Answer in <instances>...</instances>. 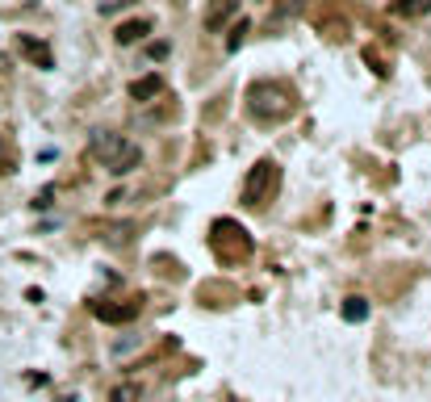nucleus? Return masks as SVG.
<instances>
[{
    "instance_id": "obj_1",
    "label": "nucleus",
    "mask_w": 431,
    "mask_h": 402,
    "mask_svg": "<svg viewBox=\"0 0 431 402\" xmlns=\"http://www.w3.org/2000/svg\"><path fill=\"white\" fill-rule=\"evenodd\" d=\"M84 151H88L105 172H113V176H126V172H134V168L143 164V147H138L134 138L117 134V130H92Z\"/></svg>"
},
{
    "instance_id": "obj_2",
    "label": "nucleus",
    "mask_w": 431,
    "mask_h": 402,
    "mask_svg": "<svg viewBox=\"0 0 431 402\" xmlns=\"http://www.w3.org/2000/svg\"><path fill=\"white\" fill-rule=\"evenodd\" d=\"M247 105H251V113L260 122H281L293 109V92L285 84H277V80H260V84L247 88Z\"/></svg>"
},
{
    "instance_id": "obj_3",
    "label": "nucleus",
    "mask_w": 431,
    "mask_h": 402,
    "mask_svg": "<svg viewBox=\"0 0 431 402\" xmlns=\"http://www.w3.org/2000/svg\"><path fill=\"white\" fill-rule=\"evenodd\" d=\"M272 189H277V164L264 159V164H256V172L247 176V185H243V201H247V206H268Z\"/></svg>"
},
{
    "instance_id": "obj_4",
    "label": "nucleus",
    "mask_w": 431,
    "mask_h": 402,
    "mask_svg": "<svg viewBox=\"0 0 431 402\" xmlns=\"http://www.w3.org/2000/svg\"><path fill=\"white\" fill-rule=\"evenodd\" d=\"M143 34H151V21H147V17H134V21H122L113 38H117V46H134Z\"/></svg>"
},
{
    "instance_id": "obj_5",
    "label": "nucleus",
    "mask_w": 431,
    "mask_h": 402,
    "mask_svg": "<svg viewBox=\"0 0 431 402\" xmlns=\"http://www.w3.org/2000/svg\"><path fill=\"white\" fill-rule=\"evenodd\" d=\"M138 315V306L130 302V306H96V319L101 323H130Z\"/></svg>"
},
{
    "instance_id": "obj_6",
    "label": "nucleus",
    "mask_w": 431,
    "mask_h": 402,
    "mask_svg": "<svg viewBox=\"0 0 431 402\" xmlns=\"http://www.w3.org/2000/svg\"><path fill=\"white\" fill-rule=\"evenodd\" d=\"M235 13H239V0H226V4H218V8L205 17V29H214V34H218V29H222V25L235 17Z\"/></svg>"
},
{
    "instance_id": "obj_7",
    "label": "nucleus",
    "mask_w": 431,
    "mask_h": 402,
    "mask_svg": "<svg viewBox=\"0 0 431 402\" xmlns=\"http://www.w3.org/2000/svg\"><path fill=\"white\" fill-rule=\"evenodd\" d=\"M159 88H163L159 76H143V80L130 84V96H134V101H147V96H159Z\"/></svg>"
},
{
    "instance_id": "obj_8",
    "label": "nucleus",
    "mask_w": 431,
    "mask_h": 402,
    "mask_svg": "<svg viewBox=\"0 0 431 402\" xmlns=\"http://www.w3.org/2000/svg\"><path fill=\"white\" fill-rule=\"evenodd\" d=\"M339 315H344L348 323H365V319H369V302H365V298H344Z\"/></svg>"
},
{
    "instance_id": "obj_9",
    "label": "nucleus",
    "mask_w": 431,
    "mask_h": 402,
    "mask_svg": "<svg viewBox=\"0 0 431 402\" xmlns=\"http://www.w3.org/2000/svg\"><path fill=\"white\" fill-rule=\"evenodd\" d=\"M21 50H25L38 67H50V50H46V42H38V38H21Z\"/></svg>"
},
{
    "instance_id": "obj_10",
    "label": "nucleus",
    "mask_w": 431,
    "mask_h": 402,
    "mask_svg": "<svg viewBox=\"0 0 431 402\" xmlns=\"http://www.w3.org/2000/svg\"><path fill=\"white\" fill-rule=\"evenodd\" d=\"M431 0H402V4H394V13H402V17H415V13H428Z\"/></svg>"
},
{
    "instance_id": "obj_11",
    "label": "nucleus",
    "mask_w": 431,
    "mask_h": 402,
    "mask_svg": "<svg viewBox=\"0 0 431 402\" xmlns=\"http://www.w3.org/2000/svg\"><path fill=\"white\" fill-rule=\"evenodd\" d=\"M134 348H138V336H126V340H117L109 352H113V357H126V352H134Z\"/></svg>"
},
{
    "instance_id": "obj_12",
    "label": "nucleus",
    "mask_w": 431,
    "mask_h": 402,
    "mask_svg": "<svg viewBox=\"0 0 431 402\" xmlns=\"http://www.w3.org/2000/svg\"><path fill=\"white\" fill-rule=\"evenodd\" d=\"M134 399H138V386H117L109 394V402H134Z\"/></svg>"
}]
</instances>
